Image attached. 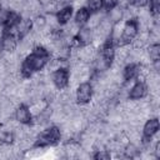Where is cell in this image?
Wrapping results in <instances>:
<instances>
[{"label":"cell","instance_id":"obj_1","mask_svg":"<svg viewBox=\"0 0 160 160\" xmlns=\"http://www.w3.org/2000/svg\"><path fill=\"white\" fill-rule=\"evenodd\" d=\"M60 140H61L60 128L58 125H50V126H46L42 131H40L38 134L34 146H41V148L52 146V145L58 144Z\"/></svg>","mask_w":160,"mask_h":160},{"label":"cell","instance_id":"obj_2","mask_svg":"<svg viewBox=\"0 0 160 160\" xmlns=\"http://www.w3.org/2000/svg\"><path fill=\"white\" fill-rule=\"evenodd\" d=\"M138 22L135 19H130V20H126L124 22V26H122V34H121V38L118 42V45H125V44H130V41H132V39L138 35Z\"/></svg>","mask_w":160,"mask_h":160},{"label":"cell","instance_id":"obj_3","mask_svg":"<svg viewBox=\"0 0 160 160\" xmlns=\"http://www.w3.org/2000/svg\"><path fill=\"white\" fill-rule=\"evenodd\" d=\"M92 94H94V89L91 82L89 81L80 82L75 89V100L79 105L90 102V100L92 99Z\"/></svg>","mask_w":160,"mask_h":160},{"label":"cell","instance_id":"obj_4","mask_svg":"<svg viewBox=\"0 0 160 160\" xmlns=\"http://www.w3.org/2000/svg\"><path fill=\"white\" fill-rule=\"evenodd\" d=\"M69 78H70V70L68 68H60L58 70H55L51 75V81L52 84L59 89L62 90L65 88H68L69 85Z\"/></svg>","mask_w":160,"mask_h":160},{"label":"cell","instance_id":"obj_5","mask_svg":"<svg viewBox=\"0 0 160 160\" xmlns=\"http://www.w3.org/2000/svg\"><path fill=\"white\" fill-rule=\"evenodd\" d=\"M156 132H159V120H158V116H150L142 124V134H144L142 140H149Z\"/></svg>","mask_w":160,"mask_h":160},{"label":"cell","instance_id":"obj_6","mask_svg":"<svg viewBox=\"0 0 160 160\" xmlns=\"http://www.w3.org/2000/svg\"><path fill=\"white\" fill-rule=\"evenodd\" d=\"M14 116H15V119L20 124H24V125L25 124H31V121H32V115L30 112V109L24 102H21L20 105L16 106L15 112H14Z\"/></svg>","mask_w":160,"mask_h":160},{"label":"cell","instance_id":"obj_7","mask_svg":"<svg viewBox=\"0 0 160 160\" xmlns=\"http://www.w3.org/2000/svg\"><path fill=\"white\" fill-rule=\"evenodd\" d=\"M148 94V86L145 82L142 81H135L132 84V86L130 88L129 90V94H128V98L129 99H132V100H140V99H144Z\"/></svg>","mask_w":160,"mask_h":160},{"label":"cell","instance_id":"obj_8","mask_svg":"<svg viewBox=\"0 0 160 160\" xmlns=\"http://www.w3.org/2000/svg\"><path fill=\"white\" fill-rule=\"evenodd\" d=\"M25 61L30 65V68L32 69L34 72L36 71H40L45 68L46 62H48V58H42V56H38L35 54H29L26 58H25Z\"/></svg>","mask_w":160,"mask_h":160},{"label":"cell","instance_id":"obj_9","mask_svg":"<svg viewBox=\"0 0 160 160\" xmlns=\"http://www.w3.org/2000/svg\"><path fill=\"white\" fill-rule=\"evenodd\" d=\"M0 48H1V51H6V52L15 51L18 48V38L11 34H5L0 39Z\"/></svg>","mask_w":160,"mask_h":160},{"label":"cell","instance_id":"obj_10","mask_svg":"<svg viewBox=\"0 0 160 160\" xmlns=\"http://www.w3.org/2000/svg\"><path fill=\"white\" fill-rule=\"evenodd\" d=\"M78 42L81 45V46H85V45H90L92 42V39H94V34H92V30L88 29V28H80V30L78 31V34L75 35Z\"/></svg>","mask_w":160,"mask_h":160},{"label":"cell","instance_id":"obj_11","mask_svg":"<svg viewBox=\"0 0 160 160\" xmlns=\"http://www.w3.org/2000/svg\"><path fill=\"white\" fill-rule=\"evenodd\" d=\"M32 29V20L28 19V18H21L20 21L16 25V32H18V38H24L25 35H28L29 32H31Z\"/></svg>","mask_w":160,"mask_h":160},{"label":"cell","instance_id":"obj_12","mask_svg":"<svg viewBox=\"0 0 160 160\" xmlns=\"http://www.w3.org/2000/svg\"><path fill=\"white\" fill-rule=\"evenodd\" d=\"M112 61L105 59L104 56H96L92 61V65H94V71H98V72H106L109 71L110 69V65H111Z\"/></svg>","mask_w":160,"mask_h":160},{"label":"cell","instance_id":"obj_13","mask_svg":"<svg viewBox=\"0 0 160 160\" xmlns=\"http://www.w3.org/2000/svg\"><path fill=\"white\" fill-rule=\"evenodd\" d=\"M71 18H72V6H69V5L61 8L56 14V19L60 25H65L71 20Z\"/></svg>","mask_w":160,"mask_h":160},{"label":"cell","instance_id":"obj_14","mask_svg":"<svg viewBox=\"0 0 160 160\" xmlns=\"http://www.w3.org/2000/svg\"><path fill=\"white\" fill-rule=\"evenodd\" d=\"M139 68H140V64H136V62H129L125 65L124 70H122V79L124 80H130V79H135L138 72H139Z\"/></svg>","mask_w":160,"mask_h":160},{"label":"cell","instance_id":"obj_15","mask_svg":"<svg viewBox=\"0 0 160 160\" xmlns=\"http://www.w3.org/2000/svg\"><path fill=\"white\" fill-rule=\"evenodd\" d=\"M122 18H124V9L122 6L120 5H115L112 8L109 9V14H108V19L111 21V22H119V21H122Z\"/></svg>","mask_w":160,"mask_h":160},{"label":"cell","instance_id":"obj_16","mask_svg":"<svg viewBox=\"0 0 160 160\" xmlns=\"http://www.w3.org/2000/svg\"><path fill=\"white\" fill-rule=\"evenodd\" d=\"M89 16H90V11L88 10V8H85V6L79 8V9L76 10V14H75V21H76L80 26H82V25L86 24Z\"/></svg>","mask_w":160,"mask_h":160},{"label":"cell","instance_id":"obj_17","mask_svg":"<svg viewBox=\"0 0 160 160\" xmlns=\"http://www.w3.org/2000/svg\"><path fill=\"white\" fill-rule=\"evenodd\" d=\"M102 18H104V16H102L99 11L90 14V16H89V19H88V21H86V24H85V25H86L85 28H88V29H90V30L96 29V28L99 26L100 21L102 20Z\"/></svg>","mask_w":160,"mask_h":160},{"label":"cell","instance_id":"obj_18","mask_svg":"<svg viewBox=\"0 0 160 160\" xmlns=\"http://www.w3.org/2000/svg\"><path fill=\"white\" fill-rule=\"evenodd\" d=\"M21 19V15H19V12H15V11H10L9 16H8V20L5 21V29L9 30V29H12V28H16L18 22L20 21Z\"/></svg>","mask_w":160,"mask_h":160},{"label":"cell","instance_id":"obj_19","mask_svg":"<svg viewBox=\"0 0 160 160\" xmlns=\"http://www.w3.org/2000/svg\"><path fill=\"white\" fill-rule=\"evenodd\" d=\"M15 140V136H14V132L12 131H9L4 128H0V142L1 144H12Z\"/></svg>","mask_w":160,"mask_h":160},{"label":"cell","instance_id":"obj_20","mask_svg":"<svg viewBox=\"0 0 160 160\" xmlns=\"http://www.w3.org/2000/svg\"><path fill=\"white\" fill-rule=\"evenodd\" d=\"M148 54H149V58L151 61H155V60H159L160 59V45L159 42H152L150 44V46L148 48Z\"/></svg>","mask_w":160,"mask_h":160},{"label":"cell","instance_id":"obj_21","mask_svg":"<svg viewBox=\"0 0 160 160\" xmlns=\"http://www.w3.org/2000/svg\"><path fill=\"white\" fill-rule=\"evenodd\" d=\"M122 151H124V156H126V158H135L138 155V152H139V146H136V145H134L131 142H128L124 146Z\"/></svg>","mask_w":160,"mask_h":160},{"label":"cell","instance_id":"obj_22","mask_svg":"<svg viewBox=\"0 0 160 160\" xmlns=\"http://www.w3.org/2000/svg\"><path fill=\"white\" fill-rule=\"evenodd\" d=\"M65 29H66V35H70V36H75L76 34H78V31L80 30V25L74 20V21H69V22H66L65 24Z\"/></svg>","mask_w":160,"mask_h":160},{"label":"cell","instance_id":"obj_23","mask_svg":"<svg viewBox=\"0 0 160 160\" xmlns=\"http://www.w3.org/2000/svg\"><path fill=\"white\" fill-rule=\"evenodd\" d=\"M88 5V10L91 11V12H96V11H100L104 6V0H88L86 2Z\"/></svg>","mask_w":160,"mask_h":160},{"label":"cell","instance_id":"obj_24","mask_svg":"<svg viewBox=\"0 0 160 160\" xmlns=\"http://www.w3.org/2000/svg\"><path fill=\"white\" fill-rule=\"evenodd\" d=\"M32 26L36 29V30H40L42 28L46 26V18L44 15H40L38 14L36 16H34V20H32Z\"/></svg>","mask_w":160,"mask_h":160},{"label":"cell","instance_id":"obj_25","mask_svg":"<svg viewBox=\"0 0 160 160\" xmlns=\"http://www.w3.org/2000/svg\"><path fill=\"white\" fill-rule=\"evenodd\" d=\"M31 54H35V55L42 56V58H48V59H49V55H50L49 54V50L45 46H42V45H34Z\"/></svg>","mask_w":160,"mask_h":160},{"label":"cell","instance_id":"obj_26","mask_svg":"<svg viewBox=\"0 0 160 160\" xmlns=\"http://www.w3.org/2000/svg\"><path fill=\"white\" fill-rule=\"evenodd\" d=\"M96 154L94 155L95 159H99V160H108L111 158V152H109L106 149H100V150H95Z\"/></svg>","mask_w":160,"mask_h":160},{"label":"cell","instance_id":"obj_27","mask_svg":"<svg viewBox=\"0 0 160 160\" xmlns=\"http://www.w3.org/2000/svg\"><path fill=\"white\" fill-rule=\"evenodd\" d=\"M10 14V10L8 8H1L0 9V25H4L5 21L8 20V16Z\"/></svg>","mask_w":160,"mask_h":160},{"label":"cell","instance_id":"obj_28","mask_svg":"<svg viewBox=\"0 0 160 160\" xmlns=\"http://www.w3.org/2000/svg\"><path fill=\"white\" fill-rule=\"evenodd\" d=\"M149 2H150V6H151L152 12H154V14L158 12L159 6H160V0H149Z\"/></svg>","mask_w":160,"mask_h":160},{"label":"cell","instance_id":"obj_29","mask_svg":"<svg viewBox=\"0 0 160 160\" xmlns=\"http://www.w3.org/2000/svg\"><path fill=\"white\" fill-rule=\"evenodd\" d=\"M149 5V0H134V6L136 8H145Z\"/></svg>","mask_w":160,"mask_h":160},{"label":"cell","instance_id":"obj_30","mask_svg":"<svg viewBox=\"0 0 160 160\" xmlns=\"http://www.w3.org/2000/svg\"><path fill=\"white\" fill-rule=\"evenodd\" d=\"M4 36V29H2V25H0V39Z\"/></svg>","mask_w":160,"mask_h":160},{"label":"cell","instance_id":"obj_31","mask_svg":"<svg viewBox=\"0 0 160 160\" xmlns=\"http://www.w3.org/2000/svg\"><path fill=\"white\" fill-rule=\"evenodd\" d=\"M1 8H2V6H1V4H0V9H1Z\"/></svg>","mask_w":160,"mask_h":160}]
</instances>
